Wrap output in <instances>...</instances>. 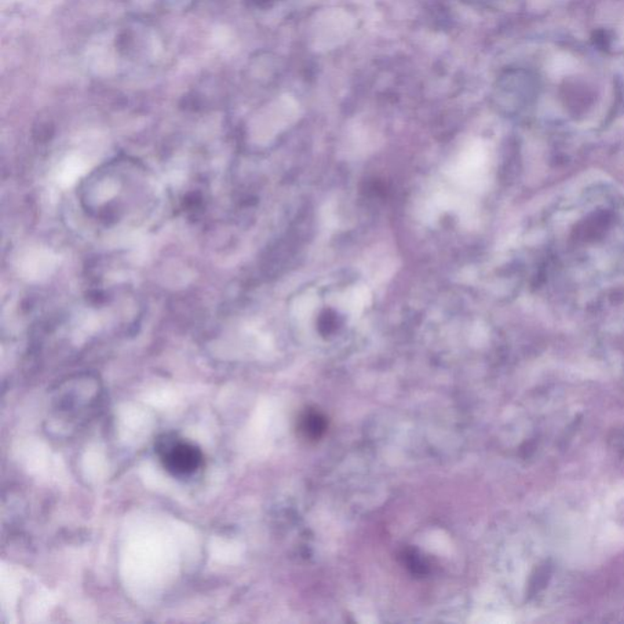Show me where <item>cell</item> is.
Instances as JSON below:
<instances>
[{"mask_svg": "<svg viewBox=\"0 0 624 624\" xmlns=\"http://www.w3.org/2000/svg\"><path fill=\"white\" fill-rule=\"evenodd\" d=\"M155 452L164 469L176 478L192 477L203 466L202 450L175 433L160 436L156 439Z\"/></svg>", "mask_w": 624, "mask_h": 624, "instance_id": "obj_1", "label": "cell"}, {"mask_svg": "<svg viewBox=\"0 0 624 624\" xmlns=\"http://www.w3.org/2000/svg\"><path fill=\"white\" fill-rule=\"evenodd\" d=\"M324 429H326V421L316 412H310L302 419L301 430H304L305 436L312 438V439H317L321 437Z\"/></svg>", "mask_w": 624, "mask_h": 624, "instance_id": "obj_2", "label": "cell"}, {"mask_svg": "<svg viewBox=\"0 0 624 624\" xmlns=\"http://www.w3.org/2000/svg\"><path fill=\"white\" fill-rule=\"evenodd\" d=\"M254 2L260 6H270L272 5L273 3L279 2V0H254Z\"/></svg>", "mask_w": 624, "mask_h": 624, "instance_id": "obj_3", "label": "cell"}]
</instances>
